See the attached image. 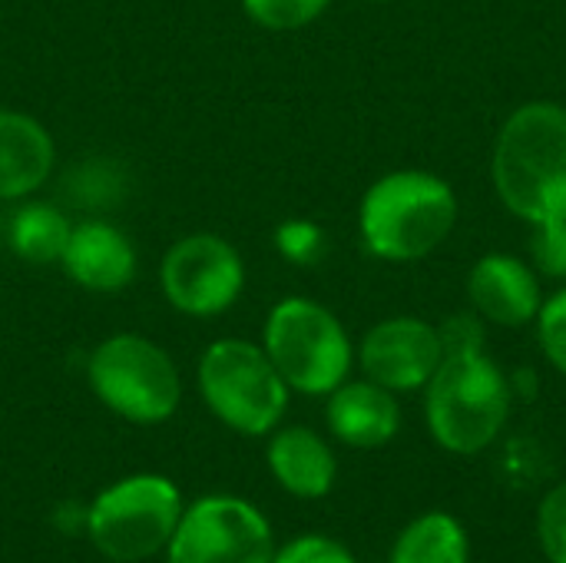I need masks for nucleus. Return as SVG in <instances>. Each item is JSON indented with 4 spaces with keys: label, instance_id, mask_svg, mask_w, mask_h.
Instances as JSON below:
<instances>
[{
    "label": "nucleus",
    "instance_id": "obj_25",
    "mask_svg": "<svg viewBox=\"0 0 566 563\" xmlns=\"http://www.w3.org/2000/svg\"><path fill=\"white\" fill-rule=\"evenodd\" d=\"M375 3H385V0H375Z\"/></svg>",
    "mask_w": 566,
    "mask_h": 563
},
{
    "label": "nucleus",
    "instance_id": "obj_16",
    "mask_svg": "<svg viewBox=\"0 0 566 563\" xmlns=\"http://www.w3.org/2000/svg\"><path fill=\"white\" fill-rule=\"evenodd\" d=\"M73 222L53 202L23 199L7 222V246L27 265H60Z\"/></svg>",
    "mask_w": 566,
    "mask_h": 563
},
{
    "label": "nucleus",
    "instance_id": "obj_19",
    "mask_svg": "<svg viewBox=\"0 0 566 563\" xmlns=\"http://www.w3.org/2000/svg\"><path fill=\"white\" fill-rule=\"evenodd\" d=\"M272 239H275L279 256L289 265H298V269L318 265L325 259V252H328V236L312 219H285V222H279Z\"/></svg>",
    "mask_w": 566,
    "mask_h": 563
},
{
    "label": "nucleus",
    "instance_id": "obj_18",
    "mask_svg": "<svg viewBox=\"0 0 566 563\" xmlns=\"http://www.w3.org/2000/svg\"><path fill=\"white\" fill-rule=\"evenodd\" d=\"M239 3L255 27L272 33L302 30L332 7V0H239Z\"/></svg>",
    "mask_w": 566,
    "mask_h": 563
},
{
    "label": "nucleus",
    "instance_id": "obj_14",
    "mask_svg": "<svg viewBox=\"0 0 566 563\" xmlns=\"http://www.w3.org/2000/svg\"><path fill=\"white\" fill-rule=\"evenodd\" d=\"M325 421L342 445L371 451V448H385L401 431V405L395 392L368 378L358 382L348 378L328 395Z\"/></svg>",
    "mask_w": 566,
    "mask_h": 563
},
{
    "label": "nucleus",
    "instance_id": "obj_17",
    "mask_svg": "<svg viewBox=\"0 0 566 563\" xmlns=\"http://www.w3.org/2000/svg\"><path fill=\"white\" fill-rule=\"evenodd\" d=\"M388 563H471V541L454 514L428 511L398 534Z\"/></svg>",
    "mask_w": 566,
    "mask_h": 563
},
{
    "label": "nucleus",
    "instance_id": "obj_4",
    "mask_svg": "<svg viewBox=\"0 0 566 563\" xmlns=\"http://www.w3.org/2000/svg\"><path fill=\"white\" fill-rule=\"evenodd\" d=\"M262 348L298 395L328 398L348 382L355 365V345L332 309L315 299H279L262 325Z\"/></svg>",
    "mask_w": 566,
    "mask_h": 563
},
{
    "label": "nucleus",
    "instance_id": "obj_8",
    "mask_svg": "<svg viewBox=\"0 0 566 563\" xmlns=\"http://www.w3.org/2000/svg\"><path fill=\"white\" fill-rule=\"evenodd\" d=\"M159 289L179 315L216 319L242 299L245 259L226 236L189 232L166 249Z\"/></svg>",
    "mask_w": 566,
    "mask_h": 563
},
{
    "label": "nucleus",
    "instance_id": "obj_21",
    "mask_svg": "<svg viewBox=\"0 0 566 563\" xmlns=\"http://www.w3.org/2000/svg\"><path fill=\"white\" fill-rule=\"evenodd\" d=\"M537 541L547 563H566V481L551 488L537 508Z\"/></svg>",
    "mask_w": 566,
    "mask_h": 563
},
{
    "label": "nucleus",
    "instance_id": "obj_10",
    "mask_svg": "<svg viewBox=\"0 0 566 563\" xmlns=\"http://www.w3.org/2000/svg\"><path fill=\"white\" fill-rule=\"evenodd\" d=\"M444 362V342L438 325L418 315H395L371 325L358 345L361 375L395 395L418 392L431 382Z\"/></svg>",
    "mask_w": 566,
    "mask_h": 563
},
{
    "label": "nucleus",
    "instance_id": "obj_12",
    "mask_svg": "<svg viewBox=\"0 0 566 563\" xmlns=\"http://www.w3.org/2000/svg\"><path fill=\"white\" fill-rule=\"evenodd\" d=\"M468 295L474 312L501 329L534 325L544 305L541 272L511 252H488L468 275Z\"/></svg>",
    "mask_w": 566,
    "mask_h": 563
},
{
    "label": "nucleus",
    "instance_id": "obj_11",
    "mask_svg": "<svg viewBox=\"0 0 566 563\" xmlns=\"http://www.w3.org/2000/svg\"><path fill=\"white\" fill-rule=\"evenodd\" d=\"M63 275L93 295H116L133 285L139 256L133 239L106 219L73 222L70 242L60 256Z\"/></svg>",
    "mask_w": 566,
    "mask_h": 563
},
{
    "label": "nucleus",
    "instance_id": "obj_7",
    "mask_svg": "<svg viewBox=\"0 0 566 563\" xmlns=\"http://www.w3.org/2000/svg\"><path fill=\"white\" fill-rule=\"evenodd\" d=\"M182 518V494L169 478L136 475L106 488L90 514L93 548L116 563H136L169 548Z\"/></svg>",
    "mask_w": 566,
    "mask_h": 563
},
{
    "label": "nucleus",
    "instance_id": "obj_3",
    "mask_svg": "<svg viewBox=\"0 0 566 563\" xmlns=\"http://www.w3.org/2000/svg\"><path fill=\"white\" fill-rule=\"evenodd\" d=\"M511 405L514 388L484 348L448 352L424 385L428 435L438 448L461 458L481 455L501 438Z\"/></svg>",
    "mask_w": 566,
    "mask_h": 563
},
{
    "label": "nucleus",
    "instance_id": "obj_2",
    "mask_svg": "<svg viewBox=\"0 0 566 563\" xmlns=\"http://www.w3.org/2000/svg\"><path fill=\"white\" fill-rule=\"evenodd\" d=\"M458 222V196L448 179L428 169H395L375 179L358 202V232L385 262L431 256Z\"/></svg>",
    "mask_w": 566,
    "mask_h": 563
},
{
    "label": "nucleus",
    "instance_id": "obj_1",
    "mask_svg": "<svg viewBox=\"0 0 566 563\" xmlns=\"http://www.w3.org/2000/svg\"><path fill=\"white\" fill-rule=\"evenodd\" d=\"M491 179L504 209L531 226L566 222V106L531 100L497 129Z\"/></svg>",
    "mask_w": 566,
    "mask_h": 563
},
{
    "label": "nucleus",
    "instance_id": "obj_13",
    "mask_svg": "<svg viewBox=\"0 0 566 563\" xmlns=\"http://www.w3.org/2000/svg\"><path fill=\"white\" fill-rule=\"evenodd\" d=\"M56 166L50 129L23 113L0 106V202H23L40 192Z\"/></svg>",
    "mask_w": 566,
    "mask_h": 563
},
{
    "label": "nucleus",
    "instance_id": "obj_24",
    "mask_svg": "<svg viewBox=\"0 0 566 563\" xmlns=\"http://www.w3.org/2000/svg\"><path fill=\"white\" fill-rule=\"evenodd\" d=\"M438 332H441V342H444V355H448V352L484 348V319H481L478 312L454 315V319H448Z\"/></svg>",
    "mask_w": 566,
    "mask_h": 563
},
{
    "label": "nucleus",
    "instance_id": "obj_23",
    "mask_svg": "<svg viewBox=\"0 0 566 563\" xmlns=\"http://www.w3.org/2000/svg\"><path fill=\"white\" fill-rule=\"evenodd\" d=\"M534 269L541 275H566V222L534 226Z\"/></svg>",
    "mask_w": 566,
    "mask_h": 563
},
{
    "label": "nucleus",
    "instance_id": "obj_20",
    "mask_svg": "<svg viewBox=\"0 0 566 563\" xmlns=\"http://www.w3.org/2000/svg\"><path fill=\"white\" fill-rule=\"evenodd\" d=\"M534 325H537V342H541L544 358L566 378V289L544 299Z\"/></svg>",
    "mask_w": 566,
    "mask_h": 563
},
{
    "label": "nucleus",
    "instance_id": "obj_15",
    "mask_svg": "<svg viewBox=\"0 0 566 563\" xmlns=\"http://www.w3.org/2000/svg\"><path fill=\"white\" fill-rule=\"evenodd\" d=\"M265 458H269L275 481L302 501L325 498L335 484V475H338V461H335L332 445L305 425H292V428L275 431Z\"/></svg>",
    "mask_w": 566,
    "mask_h": 563
},
{
    "label": "nucleus",
    "instance_id": "obj_22",
    "mask_svg": "<svg viewBox=\"0 0 566 563\" xmlns=\"http://www.w3.org/2000/svg\"><path fill=\"white\" fill-rule=\"evenodd\" d=\"M272 563H355L352 551L332 538L322 534H305L289 541L282 551L272 554Z\"/></svg>",
    "mask_w": 566,
    "mask_h": 563
},
{
    "label": "nucleus",
    "instance_id": "obj_5",
    "mask_svg": "<svg viewBox=\"0 0 566 563\" xmlns=\"http://www.w3.org/2000/svg\"><path fill=\"white\" fill-rule=\"evenodd\" d=\"M206 408L232 431L262 438L279 428L292 388L262 345L249 338H216L196 368Z\"/></svg>",
    "mask_w": 566,
    "mask_h": 563
},
{
    "label": "nucleus",
    "instance_id": "obj_6",
    "mask_svg": "<svg viewBox=\"0 0 566 563\" xmlns=\"http://www.w3.org/2000/svg\"><path fill=\"white\" fill-rule=\"evenodd\" d=\"M93 395L133 425H163L182 402V378L172 355L136 332L103 338L86 362Z\"/></svg>",
    "mask_w": 566,
    "mask_h": 563
},
{
    "label": "nucleus",
    "instance_id": "obj_9",
    "mask_svg": "<svg viewBox=\"0 0 566 563\" xmlns=\"http://www.w3.org/2000/svg\"><path fill=\"white\" fill-rule=\"evenodd\" d=\"M166 554L169 563H272L275 544L249 501L212 494L182 511Z\"/></svg>",
    "mask_w": 566,
    "mask_h": 563
}]
</instances>
